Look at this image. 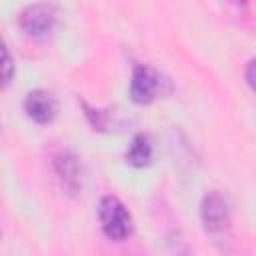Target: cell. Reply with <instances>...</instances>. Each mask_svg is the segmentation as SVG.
Wrapping results in <instances>:
<instances>
[{
	"label": "cell",
	"mask_w": 256,
	"mask_h": 256,
	"mask_svg": "<svg viewBox=\"0 0 256 256\" xmlns=\"http://www.w3.org/2000/svg\"><path fill=\"white\" fill-rule=\"evenodd\" d=\"M98 218H100L102 232L112 242H124L134 230L132 216H130L128 208L116 196H110V194L102 196V200L98 204Z\"/></svg>",
	"instance_id": "1"
},
{
	"label": "cell",
	"mask_w": 256,
	"mask_h": 256,
	"mask_svg": "<svg viewBox=\"0 0 256 256\" xmlns=\"http://www.w3.org/2000/svg\"><path fill=\"white\" fill-rule=\"evenodd\" d=\"M200 220L212 234L224 232L230 226V208L220 192H208L200 204Z\"/></svg>",
	"instance_id": "2"
},
{
	"label": "cell",
	"mask_w": 256,
	"mask_h": 256,
	"mask_svg": "<svg viewBox=\"0 0 256 256\" xmlns=\"http://www.w3.org/2000/svg\"><path fill=\"white\" fill-rule=\"evenodd\" d=\"M160 88L158 72L148 64H136L130 80V98L136 104H150Z\"/></svg>",
	"instance_id": "3"
},
{
	"label": "cell",
	"mask_w": 256,
	"mask_h": 256,
	"mask_svg": "<svg viewBox=\"0 0 256 256\" xmlns=\"http://www.w3.org/2000/svg\"><path fill=\"white\" fill-rule=\"evenodd\" d=\"M18 22L28 36H46L56 24V12L48 4H32L22 10Z\"/></svg>",
	"instance_id": "4"
},
{
	"label": "cell",
	"mask_w": 256,
	"mask_h": 256,
	"mask_svg": "<svg viewBox=\"0 0 256 256\" xmlns=\"http://www.w3.org/2000/svg\"><path fill=\"white\" fill-rule=\"evenodd\" d=\"M24 110L36 124H50L58 114V102L48 90H32L24 98Z\"/></svg>",
	"instance_id": "5"
},
{
	"label": "cell",
	"mask_w": 256,
	"mask_h": 256,
	"mask_svg": "<svg viewBox=\"0 0 256 256\" xmlns=\"http://www.w3.org/2000/svg\"><path fill=\"white\" fill-rule=\"evenodd\" d=\"M54 172L68 194H76L80 190V164L72 150H62L54 156Z\"/></svg>",
	"instance_id": "6"
},
{
	"label": "cell",
	"mask_w": 256,
	"mask_h": 256,
	"mask_svg": "<svg viewBox=\"0 0 256 256\" xmlns=\"http://www.w3.org/2000/svg\"><path fill=\"white\" fill-rule=\"evenodd\" d=\"M150 160H152V144H150L148 136L136 134L126 152V162L134 168H144L150 164Z\"/></svg>",
	"instance_id": "7"
},
{
	"label": "cell",
	"mask_w": 256,
	"mask_h": 256,
	"mask_svg": "<svg viewBox=\"0 0 256 256\" xmlns=\"http://www.w3.org/2000/svg\"><path fill=\"white\" fill-rule=\"evenodd\" d=\"M2 56H4V86H8L14 76V62H12V56L6 46L2 48Z\"/></svg>",
	"instance_id": "8"
},
{
	"label": "cell",
	"mask_w": 256,
	"mask_h": 256,
	"mask_svg": "<svg viewBox=\"0 0 256 256\" xmlns=\"http://www.w3.org/2000/svg\"><path fill=\"white\" fill-rule=\"evenodd\" d=\"M246 82L256 92V58H252L248 62V66H246Z\"/></svg>",
	"instance_id": "9"
}]
</instances>
